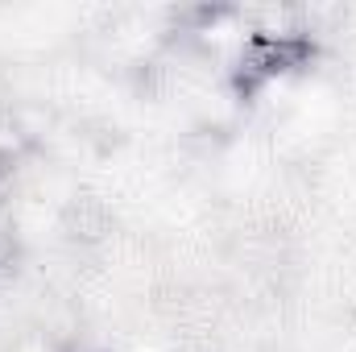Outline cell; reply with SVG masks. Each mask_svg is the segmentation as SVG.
Returning <instances> with one entry per match:
<instances>
[{
  "label": "cell",
  "instance_id": "1",
  "mask_svg": "<svg viewBox=\"0 0 356 352\" xmlns=\"http://www.w3.org/2000/svg\"><path fill=\"white\" fill-rule=\"evenodd\" d=\"M311 58H315V42L307 29H253L236 63V91L253 95L273 79L311 67Z\"/></svg>",
  "mask_w": 356,
  "mask_h": 352
}]
</instances>
